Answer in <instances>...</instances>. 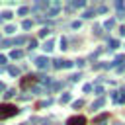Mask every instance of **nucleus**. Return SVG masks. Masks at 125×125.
Returning a JSON list of instances; mask_svg holds the SVG:
<instances>
[{"instance_id":"nucleus-1","label":"nucleus","mask_w":125,"mask_h":125,"mask_svg":"<svg viewBox=\"0 0 125 125\" xmlns=\"http://www.w3.org/2000/svg\"><path fill=\"white\" fill-rule=\"evenodd\" d=\"M61 10H62V4H61L59 0H53V2L49 4V8L45 10V16H47V18H55V16H59Z\"/></svg>"},{"instance_id":"nucleus-2","label":"nucleus","mask_w":125,"mask_h":125,"mask_svg":"<svg viewBox=\"0 0 125 125\" xmlns=\"http://www.w3.org/2000/svg\"><path fill=\"white\" fill-rule=\"evenodd\" d=\"M20 109L16 107V105H10V104H4V105H0V119H6V117H12V115H16Z\"/></svg>"},{"instance_id":"nucleus-3","label":"nucleus","mask_w":125,"mask_h":125,"mask_svg":"<svg viewBox=\"0 0 125 125\" xmlns=\"http://www.w3.org/2000/svg\"><path fill=\"white\" fill-rule=\"evenodd\" d=\"M33 62H35V66H37V68H41V70H45V68H49V66H51V61H49L47 57H37Z\"/></svg>"},{"instance_id":"nucleus-4","label":"nucleus","mask_w":125,"mask_h":125,"mask_svg":"<svg viewBox=\"0 0 125 125\" xmlns=\"http://www.w3.org/2000/svg\"><path fill=\"white\" fill-rule=\"evenodd\" d=\"M84 123H86V119L82 115H72L66 119V125H84Z\"/></svg>"},{"instance_id":"nucleus-5","label":"nucleus","mask_w":125,"mask_h":125,"mask_svg":"<svg viewBox=\"0 0 125 125\" xmlns=\"http://www.w3.org/2000/svg\"><path fill=\"white\" fill-rule=\"evenodd\" d=\"M109 96L115 104H125V92H111Z\"/></svg>"},{"instance_id":"nucleus-6","label":"nucleus","mask_w":125,"mask_h":125,"mask_svg":"<svg viewBox=\"0 0 125 125\" xmlns=\"http://www.w3.org/2000/svg\"><path fill=\"white\" fill-rule=\"evenodd\" d=\"M53 49H55V41H53V39H47V41L43 43V51H45V53H51Z\"/></svg>"},{"instance_id":"nucleus-7","label":"nucleus","mask_w":125,"mask_h":125,"mask_svg":"<svg viewBox=\"0 0 125 125\" xmlns=\"http://www.w3.org/2000/svg\"><path fill=\"white\" fill-rule=\"evenodd\" d=\"M86 6V2L84 0H72L70 2V6H68V10H74V8H84Z\"/></svg>"},{"instance_id":"nucleus-8","label":"nucleus","mask_w":125,"mask_h":125,"mask_svg":"<svg viewBox=\"0 0 125 125\" xmlns=\"http://www.w3.org/2000/svg\"><path fill=\"white\" fill-rule=\"evenodd\" d=\"M104 104H105V98H98L96 102H92V109H100L104 107Z\"/></svg>"},{"instance_id":"nucleus-9","label":"nucleus","mask_w":125,"mask_h":125,"mask_svg":"<svg viewBox=\"0 0 125 125\" xmlns=\"http://www.w3.org/2000/svg\"><path fill=\"white\" fill-rule=\"evenodd\" d=\"M21 57H23V51H21V49H14V51L10 53V59H14V61H16V59H21Z\"/></svg>"},{"instance_id":"nucleus-10","label":"nucleus","mask_w":125,"mask_h":125,"mask_svg":"<svg viewBox=\"0 0 125 125\" xmlns=\"http://www.w3.org/2000/svg\"><path fill=\"white\" fill-rule=\"evenodd\" d=\"M27 41V37H23V35H20V37H16V39H12V43L16 45V47H20V45H23Z\"/></svg>"},{"instance_id":"nucleus-11","label":"nucleus","mask_w":125,"mask_h":125,"mask_svg":"<svg viewBox=\"0 0 125 125\" xmlns=\"http://www.w3.org/2000/svg\"><path fill=\"white\" fill-rule=\"evenodd\" d=\"M113 27H115V20H113V18L104 21V29H113Z\"/></svg>"},{"instance_id":"nucleus-12","label":"nucleus","mask_w":125,"mask_h":125,"mask_svg":"<svg viewBox=\"0 0 125 125\" xmlns=\"http://www.w3.org/2000/svg\"><path fill=\"white\" fill-rule=\"evenodd\" d=\"M70 100H72V96H70V94H68V92H64V94H62V96H61V100H59V102H61V104H68V102H70Z\"/></svg>"},{"instance_id":"nucleus-13","label":"nucleus","mask_w":125,"mask_h":125,"mask_svg":"<svg viewBox=\"0 0 125 125\" xmlns=\"http://www.w3.org/2000/svg\"><path fill=\"white\" fill-rule=\"evenodd\" d=\"M4 31H6L8 35H12V33H16V25H12V23H8V25L4 27Z\"/></svg>"},{"instance_id":"nucleus-14","label":"nucleus","mask_w":125,"mask_h":125,"mask_svg":"<svg viewBox=\"0 0 125 125\" xmlns=\"http://www.w3.org/2000/svg\"><path fill=\"white\" fill-rule=\"evenodd\" d=\"M107 45H109V49L113 51V49H117V47H119V41H117V39H109V41H107Z\"/></svg>"},{"instance_id":"nucleus-15","label":"nucleus","mask_w":125,"mask_h":125,"mask_svg":"<svg viewBox=\"0 0 125 125\" xmlns=\"http://www.w3.org/2000/svg\"><path fill=\"white\" fill-rule=\"evenodd\" d=\"M105 119H107V113H102V115H98V117L94 119V123H100V125H102Z\"/></svg>"},{"instance_id":"nucleus-16","label":"nucleus","mask_w":125,"mask_h":125,"mask_svg":"<svg viewBox=\"0 0 125 125\" xmlns=\"http://www.w3.org/2000/svg\"><path fill=\"white\" fill-rule=\"evenodd\" d=\"M31 25H33L31 20H23V21H21V27H23V29H31Z\"/></svg>"},{"instance_id":"nucleus-17","label":"nucleus","mask_w":125,"mask_h":125,"mask_svg":"<svg viewBox=\"0 0 125 125\" xmlns=\"http://www.w3.org/2000/svg\"><path fill=\"white\" fill-rule=\"evenodd\" d=\"M49 35H51V29H49V27H43V29L39 31V37H49Z\"/></svg>"},{"instance_id":"nucleus-18","label":"nucleus","mask_w":125,"mask_h":125,"mask_svg":"<svg viewBox=\"0 0 125 125\" xmlns=\"http://www.w3.org/2000/svg\"><path fill=\"white\" fill-rule=\"evenodd\" d=\"M8 72H10L12 76H18V74H20V68H18V66H8Z\"/></svg>"},{"instance_id":"nucleus-19","label":"nucleus","mask_w":125,"mask_h":125,"mask_svg":"<svg viewBox=\"0 0 125 125\" xmlns=\"http://www.w3.org/2000/svg\"><path fill=\"white\" fill-rule=\"evenodd\" d=\"M94 92H96V94H98L100 98H104V88H102L100 84H96V86H94Z\"/></svg>"},{"instance_id":"nucleus-20","label":"nucleus","mask_w":125,"mask_h":125,"mask_svg":"<svg viewBox=\"0 0 125 125\" xmlns=\"http://www.w3.org/2000/svg\"><path fill=\"white\" fill-rule=\"evenodd\" d=\"M25 14H29V8H27V6H21V8L18 10V16H25Z\"/></svg>"},{"instance_id":"nucleus-21","label":"nucleus","mask_w":125,"mask_h":125,"mask_svg":"<svg viewBox=\"0 0 125 125\" xmlns=\"http://www.w3.org/2000/svg\"><path fill=\"white\" fill-rule=\"evenodd\" d=\"M12 16H14V14H12L10 10H4V12H2V20H12Z\"/></svg>"},{"instance_id":"nucleus-22","label":"nucleus","mask_w":125,"mask_h":125,"mask_svg":"<svg viewBox=\"0 0 125 125\" xmlns=\"http://www.w3.org/2000/svg\"><path fill=\"white\" fill-rule=\"evenodd\" d=\"M94 16H96V12H94V10H88V12H84V14H82V18H86V20H90V18H94Z\"/></svg>"},{"instance_id":"nucleus-23","label":"nucleus","mask_w":125,"mask_h":125,"mask_svg":"<svg viewBox=\"0 0 125 125\" xmlns=\"http://www.w3.org/2000/svg\"><path fill=\"white\" fill-rule=\"evenodd\" d=\"M53 66H55V68H62V66H64V61H62V59H59V61H53Z\"/></svg>"},{"instance_id":"nucleus-24","label":"nucleus","mask_w":125,"mask_h":125,"mask_svg":"<svg viewBox=\"0 0 125 125\" xmlns=\"http://www.w3.org/2000/svg\"><path fill=\"white\" fill-rule=\"evenodd\" d=\"M39 82H41V84L45 86V84H51L53 80H51V76H41V78H39Z\"/></svg>"},{"instance_id":"nucleus-25","label":"nucleus","mask_w":125,"mask_h":125,"mask_svg":"<svg viewBox=\"0 0 125 125\" xmlns=\"http://www.w3.org/2000/svg\"><path fill=\"white\" fill-rule=\"evenodd\" d=\"M27 45H29V47H27L29 51H31V49H35V47H37V39H29V41H27Z\"/></svg>"},{"instance_id":"nucleus-26","label":"nucleus","mask_w":125,"mask_h":125,"mask_svg":"<svg viewBox=\"0 0 125 125\" xmlns=\"http://www.w3.org/2000/svg\"><path fill=\"white\" fill-rule=\"evenodd\" d=\"M14 96H16V90H6V94H4L6 100H10V98H14Z\"/></svg>"},{"instance_id":"nucleus-27","label":"nucleus","mask_w":125,"mask_h":125,"mask_svg":"<svg viewBox=\"0 0 125 125\" xmlns=\"http://www.w3.org/2000/svg\"><path fill=\"white\" fill-rule=\"evenodd\" d=\"M80 25H82V21H80V20H76V21H72V23H70V27H72V29H80Z\"/></svg>"},{"instance_id":"nucleus-28","label":"nucleus","mask_w":125,"mask_h":125,"mask_svg":"<svg viewBox=\"0 0 125 125\" xmlns=\"http://www.w3.org/2000/svg\"><path fill=\"white\" fill-rule=\"evenodd\" d=\"M82 105H84V102H82V100H76V102H72V107H74V109H78V107H82Z\"/></svg>"},{"instance_id":"nucleus-29","label":"nucleus","mask_w":125,"mask_h":125,"mask_svg":"<svg viewBox=\"0 0 125 125\" xmlns=\"http://www.w3.org/2000/svg\"><path fill=\"white\" fill-rule=\"evenodd\" d=\"M59 45H61V49L64 51V49H66V37H61V41H59Z\"/></svg>"},{"instance_id":"nucleus-30","label":"nucleus","mask_w":125,"mask_h":125,"mask_svg":"<svg viewBox=\"0 0 125 125\" xmlns=\"http://www.w3.org/2000/svg\"><path fill=\"white\" fill-rule=\"evenodd\" d=\"M61 88H62V84H61V82H55V84L51 86V90H53V92H57V90H61Z\"/></svg>"},{"instance_id":"nucleus-31","label":"nucleus","mask_w":125,"mask_h":125,"mask_svg":"<svg viewBox=\"0 0 125 125\" xmlns=\"http://www.w3.org/2000/svg\"><path fill=\"white\" fill-rule=\"evenodd\" d=\"M82 90H84V92H92V90H94V84H84Z\"/></svg>"},{"instance_id":"nucleus-32","label":"nucleus","mask_w":125,"mask_h":125,"mask_svg":"<svg viewBox=\"0 0 125 125\" xmlns=\"http://www.w3.org/2000/svg\"><path fill=\"white\" fill-rule=\"evenodd\" d=\"M0 43H2V47H8V45H14V43H12L10 39H4V41H0Z\"/></svg>"},{"instance_id":"nucleus-33","label":"nucleus","mask_w":125,"mask_h":125,"mask_svg":"<svg viewBox=\"0 0 125 125\" xmlns=\"http://www.w3.org/2000/svg\"><path fill=\"white\" fill-rule=\"evenodd\" d=\"M74 64H76V66H84V64H86V61H84V59H78Z\"/></svg>"},{"instance_id":"nucleus-34","label":"nucleus","mask_w":125,"mask_h":125,"mask_svg":"<svg viewBox=\"0 0 125 125\" xmlns=\"http://www.w3.org/2000/svg\"><path fill=\"white\" fill-rule=\"evenodd\" d=\"M70 80H72V82H78V80H80V72H78V74H72Z\"/></svg>"},{"instance_id":"nucleus-35","label":"nucleus","mask_w":125,"mask_h":125,"mask_svg":"<svg viewBox=\"0 0 125 125\" xmlns=\"http://www.w3.org/2000/svg\"><path fill=\"white\" fill-rule=\"evenodd\" d=\"M8 62V57H4V55H0V64H6Z\"/></svg>"},{"instance_id":"nucleus-36","label":"nucleus","mask_w":125,"mask_h":125,"mask_svg":"<svg viewBox=\"0 0 125 125\" xmlns=\"http://www.w3.org/2000/svg\"><path fill=\"white\" fill-rule=\"evenodd\" d=\"M115 8L121 12V10H123V2H115Z\"/></svg>"},{"instance_id":"nucleus-37","label":"nucleus","mask_w":125,"mask_h":125,"mask_svg":"<svg viewBox=\"0 0 125 125\" xmlns=\"http://www.w3.org/2000/svg\"><path fill=\"white\" fill-rule=\"evenodd\" d=\"M117 72H125V64H119L117 66Z\"/></svg>"},{"instance_id":"nucleus-38","label":"nucleus","mask_w":125,"mask_h":125,"mask_svg":"<svg viewBox=\"0 0 125 125\" xmlns=\"http://www.w3.org/2000/svg\"><path fill=\"white\" fill-rule=\"evenodd\" d=\"M119 35H125V25H121V27H119Z\"/></svg>"}]
</instances>
